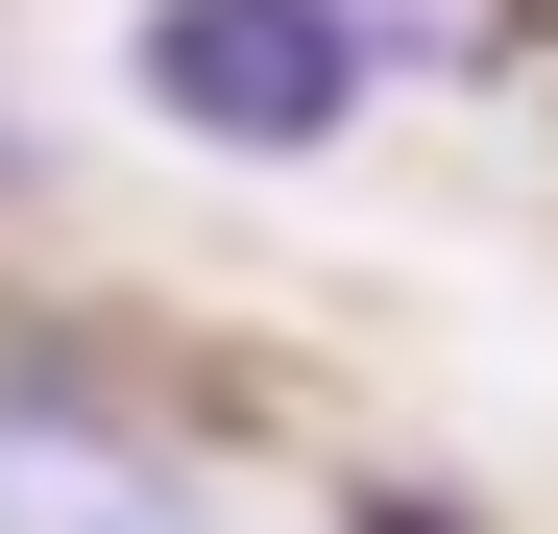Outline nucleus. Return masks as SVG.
Returning <instances> with one entry per match:
<instances>
[{
	"mask_svg": "<svg viewBox=\"0 0 558 534\" xmlns=\"http://www.w3.org/2000/svg\"><path fill=\"white\" fill-rule=\"evenodd\" d=\"M146 98L195 122V146H340L364 0H146Z\"/></svg>",
	"mask_w": 558,
	"mask_h": 534,
	"instance_id": "1",
	"label": "nucleus"
},
{
	"mask_svg": "<svg viewBox=\"0 0 558 534\" xmlns=\"http://www.w3.org/2000/svg\"><path fill=\"white\" fill-rule=\"evenodd\" d=\"M0 534H195L146 437H98L73 389H0Z\"/></svg>",
	"mask_w": 558,
	"mask_h": 534,
	"instance_id": "2",
	"label": "nucleus"
}]
</instances>
